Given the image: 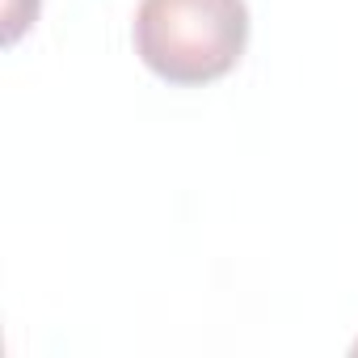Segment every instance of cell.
I'll list each match as a JSON object with an SVG mask.
<instances>
[{"label":"cell","instance_id":"obj_1","mask_svg":"<svg viewBox=\"0 0 358 358\" xmlns=\"http://www.w3.org/2000/svg\"><path fill=\"white\" fill-rule=\"evenodd\" d=\"M135 55L169 85L224 80L249 47L245 0H139L131 22Z\"/></svg>","mask_w":358,"mask_h":358},{"label":"cell","instance_id":"obj_2","mask_svg":"<svg viewBox=\"0 0 358 358\" xmlns=\"http://www.w3.org/2000/svg\"><path fill=\"white\" fill-rule=\"evenodd\" d=\"M43 0H5V43H17L30 22H38Z\"/></svg>","mask_w":358,"mask_h":358}]
</instances>
